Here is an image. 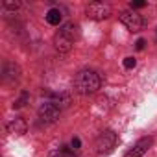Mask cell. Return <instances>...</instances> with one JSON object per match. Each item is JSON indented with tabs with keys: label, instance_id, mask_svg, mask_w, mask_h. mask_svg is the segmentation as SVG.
Here are the masks:
<instances>
[{
	"label": "cell",
	"instance_id": "14",
	"mask_svg": "<svg viewBox=\"0 0 157 157\" xmlns=\"http://www.w3.org/2000/svg\"><path fill=\"white\" fill-rule=\"evenodd\" d=\"M144 6H146L144 0H133V2L129 4V8H131V10H140V8H144Z\"/></svg>",
	"mask_w": 157,
	"mask_h": 157
},
{
	"label": "cell",
	"instance_id": "8",
	"mask_svg": "<svg viewBox=\"0 0 157 157\" xmlns=\"http://www.w3.org/2000/svg\"><path fill=\"white\" fill-rule=\"evenodd\" d=\"M59 33H63L65 37H68V39L74 43L78 37H80V28H78L76 24H72V22H68V24H65V26L59 30Z\"/></svg>",
	"mask_w": 157,
	"mask_h": 157
},
{
	"label": "cell",
	"instance_id": "10",
	"mask_svg": "<svg viewBox=\"0 0 157 157\" xmlns=\"http://www.w3.org/2000/svg\"><path fill=\"white\" fill-rule=\"evenodd\" d=\"M48 157H76V153L70 150V148H67V146H63V148H57V150H52L50 153H48Z\"/></svg>",
	"mask_w": 157,
	"mask_h": 157
},
{
	"label": "cell",
	"instance_id": "16",
	"mask_svg": "<svg viewBox=\"0 0 157 157\" xmlns=\"http://www.w3.org/2000/svg\"><path fill=\"white\" fill-rule=\"evenodd\" d=\"M70 146H72L74 150H78V148H80V146H82V140H80V139H78V137H74V139H72V142H70Z\"/></svg>",
	"mask_w": 157,
	"mask_h": 157
},
{
	"label": "cell",
	"instance_id": "2",
	"mask_svg": "<svg viewBox=\"0 0 157 157\" xmlns=\"http://www.w3.org/2000/svg\"><path fill=\"white\" fill-rule=\"evenodd\" d=\"M117 142H118V137H117V133H113V131H104V133L98 137V140H96L98 153H102V155H107V153H111V151L115 150Z\"/></svg>",
	"mask_w": 157,
	"mask_h": 157
},
{
	"label": "cell",
	"instance_id": "11",
	"mask_svg": "<svg viewBox=\"0 0 157 157\" xmlns=\"http://www.w3.org/2000/svg\"><path fill=\"white\" fill-rule=\"evenodd\" d=\"M46 22L52 24V26H57V24L61 22V11H59V10H50V11L46 13Z\"/></svg>",
	"mask_w": 157,
	"mask_h": 157
},
{
	"label": "cell",
	"instance_id": "6",
	"mask_svg": "<svg viewBox=\"0 0 157 157\" xmlns=\"http://www.w3.org/2000/svg\"><path fill=\"white\" fill-rule=\"evenodd\" d=\"M153 144V139L151 137H142L129 151H126V157H140L142 153H146L150 150V146Z\"/></svg>",
	"mask_w": 157,
	"mask_h": 157
},
{
	"label": "cell",
	"instance_id": "4",
	"mask_svg": "<svg viewBox=\"0 0 157 157\" xmlns=\"http://www.w3.org/2000/svg\"><path fill=\"white\" fill-rule=\"evenodd\" d=\"M59 115H61V109H59V105L54 104V102H44V104L39 107V117H41V120H44V122H56V120L59 118Z\"/></svg>",
	"mask_w": 157,
	"mask_h": 157
},
{
	"label": "cell",
	"instance_id": "7",
	"mask_svg": "<svg viewBox=\"0 0 157 157\" xmlns=\"http://www.w3.org/2000/svg\"><path fill=\"white\" fill-rule=\"evenodd\" d=\"M26 129H28V124H26L24 118H15V120H11L8 124V131L11 135H24Z\"/></svg>",
	"mask_w": 157,
	"mask_h": 157
},
{
	"label": "cell",
	"instance_id": "17",
	"mask_svg": "<svg viewBox=\"0 0 157 157\" xmlns=\"http://www.w3.org/2000/svg\"><path fill=\"white\" fill-rule=\"evenodd\" d=\"M144 46H146V41H144V39H139V41L135 43V48H137V50H144Z\"/></svg>",
	"mask_w": 157,
	"mask_h": 157
},
{
	"label": "cell",
	"instance_id": "5",
	"mask_svg": "<svg viewBox=\"0 0 157 157\" xmlns=\"http://www.w3.org/2000/svg\"><path fill=\"white\" fill-rule=\"evenodd\" d=\"M111 13L109 6L105 4H100V2H93L87 6V17L89 19H94V21H102V19H107Z\"/></svg>",
	"mask_w": 157,
	"mask_h": 157
},
{
	"label": "cell",
	"instance_id": "13",
	"mask_svg": "<svg viewBox=\"0 0 157 157\" xmlns=\"http://www.w3.org/2000/svg\"><path fill=\"white\" fill-rule=\"evenodd\" d=\"M28 93H22V96H21V100H17L15 104H13V107H22V105H26V102H28Z\"/></svg>",
	"mask_w": 157,
	"mask_h": 157
},
{
	"label": "cell",
	"instance_id": "12",
	"mask_svg": "<svg viewBox=\"0 0 157 157\" xmlns=\"http://www.w3.org/2000/svg\"><path fill=\"white\" fill-rule=\"evenodd\" d=\"M4 6L8 10H19L21 8V2H17V0H15V2H13V0H4Z\"/></svg>",
	"mask_w": 157,
	"mask_h": 157
},
{
	"label": "cell",
	"instance_id": "3",
	"mask_svg": "<svg viewBox=\"0 0 157 157\" xmlns=\"http://www.w3.org/2000/svg\"><path fill=\"white\" fill-rule=\"evenodd\" d=\"M120 22L129 30V32H140L144 28V19L137 13H131V11H124L120 15Z\"/></svg>",
	"mask_w": 157,
	"mask_h": 157
},
{
	"label": "cell",
	"instance_id": "9",
	"mask_svg": "<svg viewBox=\"0 0 157 157\" xmlns=\"http://www.w3.org/2000/svg\"><path fill=\"white\" fill-rule=\"evenodd\" d=\"M54 43H56V48L59 50V52H68L70 48H72V41L68 39V37H65L63 33H57L56 35V39H54Z\"/></svg>",
	"mask_w": 157,
	"mask_h": 157
},
{
	"label": "cell",
	"instance_id": "1",
	"mask_svg": "<svg viewBox=\"0 0 157 157\" xmlns=\"http://www.w3.org/2000/svg\"><path fill=\"white\" fill-rule=\"evenodd\" d=\"M76 89L82 94H91L100 89V76L94 70H82L76 76Z\"/></svg>",
	"mask_w": 157,
	"mask_h": 157
},
{
	"label": "cell",
	"instance_id": "15",
	"mask_svg": "<svg viewBox=\"0 0 157 157\" xmlns=\"http://www.w3.org/2000/svg\"><path fill=\"white\" fill-rule=\"evenodd\" d=\"M135 65H137V61H135L133 57H126V59H124V67H126V68H135Z\"/></svg>",
	"mask_w": 157,
	"mask_h": 157
}]
</instances>
